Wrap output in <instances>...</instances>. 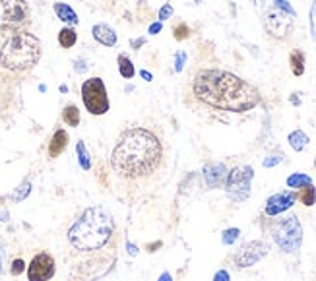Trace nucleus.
<instances>
[{"label": "nucleus", "instance_id": "1", "mask_svg": "<svg viewBox=\"0 0 316 281\" xmlns=\"http://www.w3.org/2000/svg\"><path fill=\"white\" fill-rule=\"evenodd\" d=\"M165 159L163 142L151 128L130 126L116 138L111 169L126 183H144L157 173Z\"/></svg>", "mask_w": 316, "mask_h": 281}, {"label": "nucleus", "instance_id": "2", "mask_svg": "<svg viewBox=\"0 0 316 281\" xmlns=\"http://www.w3.org/2000/svg\"><path fill=\"white\" fill-rule=\"evenodd\" d=\"M190 89L196 101L215 111L246 113L260 103V91L252 84L218 68L196 72L190 82Z\"/></svg>", "mask_w": 316, "mask_h": 281}, {"label": "nucleus", "instance_id": "3", "mask_svg": "<svg viewBox=\"0 0 316 281\" xmlns=\"http://www.w3.org/2000/svg\"><path fill=\"white\" fill-rule=\"evenodd\" d=\"M41 53L39 37L26 29L0 33V95H14L22 78L41 61Z\"/></svg>", "mask_w": 316, "mask_h": 281}, {"label": "nucleus", "instance_id": "4", "mask_svg": "<svg viewBox=\"0 0 316 281\" xmlns=\"http://www.w3.org/2000/svg\"><path fill=\"white\" fill-rule=\"evenodd\" d=\"M114 229L113 215L101 206H91L68 229V240L80 252H99L111 245Z\"/></svg>", "mask_w": 316, "mask_h": 281}, {"label": "nucleus", "instance_id": "5", "mask_svg": "<svg viewBox=\"0 0 316 281\" xmlns=\"http://www.w3.org/2000/svg\"><path fill=\"white\" fill-rule=\"evenodd\" d=\"M270 235H272L273 243L280 246L285 254H293L301 248L303 243V227L297 215H287V217H280L272 223L270 227Z\"/></svg>", "mask_w": 316, "mask_h": 281}, {"label": "nucleus", "instance_id": "6", "mask_svg": "<svg viewBox=\"0 0 316 281\" xmlns=\"http://www.w3.org/2000/svg\"><path fill=\"white\" fill-rule=\"evenodd\" d=\"M31 24L26 0H0V31H24Z\"/></svg>", "mask_w": 316, "mask_h": 281}, {"label": "nucleus", "instance_id": "7", "mask_svg": "<svg viewBox=\"0 0 316 281\" xmlns=\"http://www.w3.org/2000/svg\"><path fill=\"white\" fill-rule=\"evenodd\" d=\"M82 101L88 109V113L105 114L109 111V97H107V88L101 78H89L82 84Z\"/></svg>", "mask_w": 316, "mask_h": 281}, {"label": "nucleus", "instance_id": "8", "mask_svg": "<svg viewBox=\"0 0 316 281\" xmlns=\"http://www.w3.org/2000/svg\"><path fill=\"white\" fill-rule=\"evenodd\" d=\"M252 167L243 165V167H235L227 173L225 178V192L233 202H243L250 196V180H252Z\"/></svg>", "mask_w": 316, "mask_h": 281}, {"label": "nucleus", "instance_id": "9", "mask_svg": "<svg viewBox=\"0 0 316 281\" xmlns=\"http://www.w3.org/2000/svg\"><path fill=\"white\" fill-rule=\"evenodd\" d=\"M264 29L266 33L275 39V41H287L293 33V27H295V18H291L289 14L281 12L275 6L273 8H268L266 14L262 18Z\"/></svg>", "mask_w": 316, "mask_h": 281}, {"label": "nucleus", "instance_id": "10", "mask_svg": "<svg viewBox=\"0 0 316 281\" xmlns=\"http://www.w3.org/2000/svg\"><path fill=\"white\" fill-rule=\"evenodd\" d=\"M270 252V245L266 240H252V243H246L237 250V254L233 256V262L239 270L243 268H250L256 262H260L264 256Z\"/></svg>", "mask_w": 316, "mask_h": 281}, {"label": "nucleus", "instance_id": "11", "mask_svg": "<svg viewBox=\"0 0 316 281\" xmlns=\"http://www.w3.org/2000/svg\"><path fill=\"white\" fill-rule=\"evenodd\" d=\"M56 272L54 258L47 252L35 254L31 264L27 266V279L29 281H49Z\"/></svg>", "mask_w": 316, "mask_h": 281}, {"label": "nucleus", "instance_id": "12", "mask_svg": "<svg viewBox=\"0 0 316 281\" xmlns=\"http://www.w3.org/2000/svg\"><path fill=\"white\" fill-rule=\"evenodd\" d=\"M295 200H297V192H293V190H283V192L273 194V196L268 198L264 213L270 215V217H275V215L289 210L291 206L295 204Z\"/></svg>", "mask_w": 316, "mask_h": 281}, {"label": "nucleus", "instance_id": "13", "mask_svg": "<svg viewBox=\"0 0 316 281\" xmlns=\"http://www.w3.org/2000/svg\"><path fill=\"white\" fill-rule=\"evenodd\" d=\"M204 178H206V185L210 188H220L221 185H225L227 167L223 163H208L204 167Z\"/></svg>", "mask_w": 316, "mask_h": 281}, {"label": "nucleus", "instance_id": "14", "mask_svg": "<svg viewBox=\"0 0 316 281\" xmlns=\"http://www.w3.org/2000/svg\"><path fill=\"white\" fill-rule=\"evenodd\" d=\"M68 132L62 130V128H58V130H54L53 138H51V142H49V157L51 159H56L58 155H61L62 151L68 148Z\"/></svg>", "mask_w": 316, "mask_h": 281}, {"label": "nucleus", "instance_id": "15", "mask_svg": "<svg viewBox=\"0 0 316 281\" xmlns=\"http://www.w3.org/2000/svg\"><path fill=\"white\" fill-rule=\"evenodd\" d=\"M91 33H93V39H95L97 43H101L103 47H114L116 45V33L109 26H105V24L93 26Z\"/></svg>", "mask_w": 316, "mask_h": 281}, {"label": "nucleus", "instance_id": "16", "mask_svg": "<svg viewBox=\"0 0 316 281\" xmlns=\"http://www.w3.org/2000/svg\"><path fill=\"white\" fill-rule=\"evenodd\" d=\"M56 18L62 19L64 24H70V26H76L78 24V14L68 6V4H62V2H56L53 6Z\"/></svg>", "mask_w": 316, "mask_h": 281}, {"label": "nucleus", "instance_id": "17", "mask_svg": "<svg viewBox=\"0 0 316 281\" xmlns=\"http://www.w3.org/2000/svg\"><path fill=\"white\" fill-rule=\"evenodd\" d=\"M289 64H291V72L295 76H303L305 74V53L301 49H293L289 54Z\"/></svg>", "mask_w": 316, "mask_h": 281}, {"label": "nucleus", "instance_id": "18", "mask_svg": "<svg viewBox=\"0 0 316 281\" xmlns=\"http://www.w3.org/2000/svg\"><path fill=\"white\" fill-rule=\"evenodd\" d=\"M78 41V35L74 31V27H62L61 33H58V43L62 49H72Z\"/></svg>", "mask_w": 316, "mask_h": 281}, {"label": "nucleus", "instance_id": "19", "mask_svg": "<svg viewBox=\"0 0 316 281\" xmlns=\"http://www.w3.org/2000/svg\"><path fill=\"white\" fill-rule=\"evenodd\" d=\"M297 200L303 204V206H314V202H316V188L312 185H307V186H303V188H299Z\"/></svg>", "mask_w": 316, "mask_h": 281}, {"label": "nucleus", "instance_id": "20", "mask_svg": "<svg viewBox=\"0 0 316 281\" xmlns=\"http://www.w3.org/2000/svg\"><path fill=\"white\" fill-rule=\"evenodd\" d=\"M287 140H289V146L295 151H303L308 144V136L303 130H295V132H291Z\"/></svg>", "mask_w": 316, "mask_h": 281}, {"label": "nucleus", "instance_id": "21", "mask_svg": "<svg viewBox=\"0 0 316 281\" xmlns=\"http://www.w3.org/2000/svg\"><path fill=\"white\" fill-rule=\"evenodd\" d=\"M116 64H118V72H121V76H123L124 79L134 78L136 70H134V64H132L130 58H128L126 54H118V58H116Z\"/></svg>", "mask_w": 316, "mask_h": 281}, {"label": "nucleus", "instance_id": "22", "mask_svg": "<svg viewBox=\"0 0 316 281\" xmlns=\"http://www.w3.org/2000/svg\"><path fill=\"white\" fill-rule=\"evenodd\" d=\"M62 121L68 124V126H78L80 124V111L76 105H66L62 111Z\"/></svg>", "mask_w": 316, "mask_h": 281}, {"label": "nucleus", "instance_id": "23", "mask_svg": "<svg viewBox=\"0 0 316 281\" xmlns=\"http://www.w3.org/2000/svg\"><path fill=\"white\" fill-rule=\"evenodd\" d=\"M76 153H78V161H80V167L84 171H89L91 169V157H89V151L86 148V144L80 140L76 144Z\"/></svg>", "mask_w": 316, "mask_h": 281}, {"label": "nucleus", "instance_id": "24", "mask_svg": "<svg viewBox=\"0 0 316 281\" xmlns=\"http://www.w3.org/2000/svg\"><path fill=\"white\" fill-rule=\"evenodd\" d=\"M307 185H312V180H310V176L303 175V173H295V175H291L287 178V186L289 188H303V186Z\"/></svg>", "mask_w": 316, "mask_h": 281}, {"label": "nucleus", "instance_id": "25", "mask_svg": "<svg viewBox=\"0 0 316 281\" xmlns=\"http://www.w3.org/2000/svg\"><path fill=\"white\" fill-rule=\"evenodd\" d=\"M29 192H31V183H29V180H24V183L16 188V192L12 194V200H14V202H22L24 198H27V194Z\"/></svg>", "mask_w": 316, "mask_h": 281}, {"label": "nucleus", "instance_id": "26", "mask_svg": "<svg viewBox=\"0 0 316 281\" xmlns=\"http://www.w3.org/2000/svg\"><path fill=\"white\" fill-rule=\"evenodd\" d=\"M173 35H175L176 41H185V39H188V35H190V27L186 26L185 22H181V24L175 26V29H173Z\"/></svg>", "mask_w": 316, "mask_h": 281}, {"label": "nucleus", "instance_id": "27", "mask_svg": "<svg viewBox=\"0 0 316 281\" xmlns=\"http://www.w3.org/2000/svg\"><path fill=\"white\" fill-rule=\"evenodd\" d=\"M239 235H241V231H239V229H227V231L223 233L221 240H223V245H233V243L239 238Z\"/></svg>", "mask_w": 316, "mask_h": 281}, {"label": "nucleus", "instance_id": "28", "mask_svg": "<svg viewBox=\"0 0 316 281\" xmlns=\"http://www.w3.org/2000/svg\"><path fill=\"white\" fill-rule=\"evenodd\" d=\"M273 6L278 10H281V12H285V14H289L291 18H295L297 14H295V10L291 8V4L287 2V0H273Z\"/></svg>", "mask_w": 316, "mask_h": 281}, {"label": "nucleus", "instance_id": "29", "mask_svg": "<svg viewBox=\"0 0 316 281\" xmlns=\"http://www.w3.org/2000/svg\"><path fill=\"white\" fill-rule=\"evenodd\" d=\"M310 33H312V39L316 41V0L310 6Z\"/></svg>", "mask_w": 316, "mask_h": 281}, {"label": "nucleus", "instance_id": "30", "mask_svg": "<svg viewBox=\"0 0 316 281\" xmlns=\"http://www.w3.org/2000/svg\"><path fill=\"white\" fill-rule=\"evenodd\" d=\"M185 62H186V53L185 51H181V53L175 54V70L181 72L185 68Z\"/></svg>", "mask_w": 316, "mask_h": 281}, {"label": "nucleus", "instance_id": "31", "mask_svg": "<svg viewBox=\"0 0 316 281\" xmlns=\"http://www.w3.org/2000/svg\"><path fill=\"white\" fill-rule=\"evenodd\" d=\"M24 270H26L24 260H14V262H12V268H10V273H12V275H19Z\"/></svg>", "mask_w": 316, "mask_h": 281}, {"label": "nucleus", "instance_id": "32", "mask_svg": "<svg viewBox=\"0 0 316 281\" xmlns=\"http://www.w3.org/2000/svg\"><path fill=\"white\" fill-rule=\"evenodd\" d=\"M171 16H173V6H171V4L161 6V10H159V19H161V22H165V19H169Z\"/></svg>", "mask_w": 316, "mask_h": 281}, {"label": "nucleus", "instance_id": "33", "mask_svg": "<svg viewBox=\"0 0 316 281\" xmlns=\"http://www.w3.org/2000/svg\"><path fill=\"white\" fill-rule=\"evenodd\" d=\"M281 159H283V155L281 153H275V155H270L268 159H264V167H273V165H278V163H281Z\"/></svg>", "mask_w": 316, "mask_h": 281}, {"label": "nucleus", "instance_id": "34", "mask_svg": "<svg viewBox=\"0 0 316 281\" xmlns=\"http://www.w3.org/2000/svg\"><path fill=\"white\" fill-rule=\"evenodd\" d=\"M213 281H229V273L225 272V270H220V272L215 273Z\"/></svg>", "mask_w": 316, "mask_h": 281}, {"label": "nucleus", "instance_id": "35", "mask_svg": "<svg viewBox=\"0 0 316 281\" xmlns=\"http://www.w3.org/2000/svg\"><path fill=\"white\" fill-rule=\"evenodd\" d=\"M142 45H146V37H140V39H136V41L132 39V41H130V47H132V49H140Z\"/></svg>", "mask_w": 316, "mask_h": 281}, {"label": "nucleus", "instance_id": "36", "mask_svg": "<svg viewBox=\"0 0 316 281\" xmlns=\"http://www.w3.org/2000/svg\"><path fill=\"white\" fill-rule=\"evenodd\" d=\"M159 31H161V24H151V26H149V35H157Z\"/></svg>", "mask_w": 316, "mask_h": 281}, {"label": "nucleus", "instance_id": "37", "mask_svg": "<svg viewBox=\"0 0 316 281\" xmlns=\"http://www.w3.org/2000/svg\"><path fill=\"white\" fill-rule=\"evenodd\" d=\"M74 68H76V72H86L88 70V64L84 61H76V66H74Z\"/></svg>", "mask_w": 316, "mask_h": 281}, {"label": "nucleus", "instance_id": "38", "mask_svg": "<svg viewBox=\"0 0 316 281\" xmlns=\"http://www.w3.org/2000/svg\"><path fill=\"white\" fill-rule=\"evenodd\" d=\"M6 217H8V213H6L4 206H2V200H0V221H6Z\"/></svg>", "mask_w": 316, "mask_h": 281}, {"label": "nucleus", "instance_id": "39", "mask_svg": "<svg viewBox=\"0 0 316 281\" xmlns=\"http://www.w3.org/2000/svg\"><path fill=\"white\" fill-rule=\"evenodd\" d=\"M126 248H128V254H138V248H136V246H132L130 243H126Z\"/></svg>", "mask_w": 316, "mask_h": 281}, {"label": "nucleus", "instance_id": "40", "mask_svg": "<svg viewBox=\"0 0 316 281\" xmlns=\"http://www.w3.org/2000/svg\"><path fill=\"white\" fill-rule=\"evenodd\" d=\"M159 281H173V279H171V273H169V272L161 273V275H159Z\"/></svg>", "mask_w": 316, "mask_h": 281}, {"label": "nucleus", "instance_id": "41", "mask_svg": "<svg viewBox=\"0 0 316 281\" xmlns=\"http://www.w3.org/2000/svg\"><path fill=\"white\" fill-rule=\"evenodd\" d=\"M140 74H142V78L146 79V82H151V74H149L148 70H142Z\"/></svg>", "mask_w": 316, "mask_h": 281}, {"label": "nucleus", "instance_id": "42", "mask_svg": "<svg viewBox=\"0 0 316 281\" xmlns=\"http://www.w3.org/2000/svg\"><path fill=\"white\" fill-rule=\"evenodd\" d=\"M161 246V243H153V245H148V250L149 252H155V248H159Z\"/></svg>", "mask_w": 316, "mask_h": 281}, {"label": "nucleus", "instance_id": "43", "mask_svg": "<svg viewBox=\"0 0 316 281\" xmlns=\"http://www.w3.org/2000/svg\"><path fill=\"white\" fill-rule=\"evenodd\" d=\"M2 262H4V250H2V246H0V272H4V268H2Z\"/></svg>", "mask_w": 316, "mask_h": 281}, {"label": "nucleus", "instance_id": "44", "mask_svg": "<svg viewBox=\"0 0 316 281\" xmlns=\"http://www.w3.org/2000/svg\"><path fill=\"white\" fill-rule=\"evenodd\" d=\"M297 95H299V93H293V95H291V103H293V105H299V103H301Z\"/></svg>", "mask_w": 316, "mask_h": 281}, {"label": "nucleus", "instance_id": "45", "mask_svg": "<svg viewBox=\"0 0 316 281\" xmlns=\"http://www.w3.org/2000/svg\"><path fill=\"white\" fill-rule=\"evenodd\" d=\"M194 2H196V4H202V0H194Z\"/></svg>", "mask_w": 316, "mask_h": 281}, {"label": "nucleus", "instance_id": "46", "mask_svg": "<svg viewBox=\"0 0 316 281\" xmlns=\"http://www.w3.org/2000/svg\"><path fill=\"white\" fill-rule=\"evenodd\" d=\"M314 167H316V161H314Z\"/></svg>", "mask_w": 316, "mask_h": 281}]
</instances>
